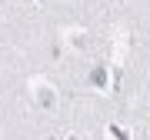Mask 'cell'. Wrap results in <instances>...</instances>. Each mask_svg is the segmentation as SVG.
<instances>
[{
    "label": "cell",
    "mask_w": 150,
    "mask_h": 140,
    "mask_svg": "<svg viewBox=\"0 0 150 140\" xmlns=\"http://www.w3.org/2000/svg\"><path fill=\"white\" fill-rule=\"evenodd\" d=\"M37 103L40 107H47V110H54V103H57V97H54V87H37Z\"/></svg>",
    "instance_id": "cell-1"
},
{
    "label": "cell",
    "mask_w": 150,
    "mask_h": 140,
    "mask_svg": "<svg viewBox=\"0 0 150 140\" xmlns=\"http://www.w3.org/2000/svg\"><path fill=\"white\" fill-rule=\"evenodd\" d=\"M90 80H93L97 87H100L103 80H107V74H103V67H93V74H90Z\"/></svg>",
    "instance_id": "cell-2"
},
{
    "label": "cell",
    "mask_w": 150,
    "mask_h": 140,
    "mask_svg": "<svg viewBox=\"0 0 150 140\" xmlns=\"http://www.w3.org/2000/svg\"><path fill=\"white\" fill-rule=\"evenodd\" d=\"M110 134H113V137H117V140H130V137H127V134H123V130H120V127H110Z\"/></svg>",
    "instance_id": "cell-3"
}]
</instances>
